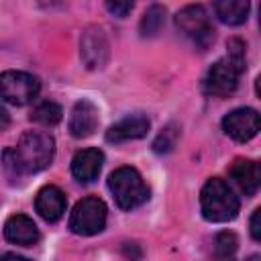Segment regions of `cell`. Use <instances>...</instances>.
<instances>
[{"label":"cell","mask_w":261,"mask_h":261,"mask_svg":"<svg viewBox=\"0 0 261 261\" xmlns=\"http://www.w3.org/2000/svg\"><path fill=\"white\" fill-rule=\"evenodd\" d=\"M222 128L239 143L251 141L259 133V114L253 108H234L222 118Z\"/></svg>","instance_id":"9"},{"label":"cell","mask_w":261,"mask_h":261,"mask_svg":"<svg viewBox=\"0 0 261 261\" xmlns=\"http://www.w3.org/2000/svg\"><path fill=\"white\" fill-rule=\"evenodd\" d=\"M149 130V118L143 114H130L124 116L122 120L114 122L106 130V141L108 143H124V141H135L143 139Z\"/></svg>","instance_id":"12"},{"label":"cell","mask_w":261,"mask_h":261,"mask_svg":"<svg viewBox=\"0 0 261 261\" xmlns=\"http://www.w3.org/2000/svg\"><path fill=\"white\" fill-rule=\"evenodd\" d=\"M202 216L210 222H228L239 212V198L220 177H210L200 192Z\"/></svg>","instance_id":"2"},{"label":"cell","mask_w":261,"mask_h":261,"mask_svg":"<svg viewBox=\"0 0 261 261\" xmlns=\"http://www.w3.org/2000/svg\"><path fill=\"white\" fill-rule=\"evenodd\" d=\"M98 128V108L90 100L75 102L69 116V133L75 139H86Z\"/></svg>","instance_id":"14"},{"label":"cell","mask_w":261,"mask_h":261,"mask_svg":"<svg viewBox=\"0 0 261 261\" xmlns=\"http://www.w3.org/2000/svg\"><path fill=\"white\" fill-rule=\"evenodd\" d=\"M249 2H243V0H220V2H214V12L218 16L220 22L228 24V27H239L247 20L249 16Z\"/></svg>","instance_id":"16"},{"label":"cell","mask_w":261,"mask_h":261,"mask_svg":"<svg viewBox=\"0 0 261 261\" xmlns=\"http://www.w3.org/2000/svg\"><path fill=\"white\" fill-rule=\"evenodd\" d=\"M102 165H104V153L100 149H94V147L82 149L71 159V173L77 181L90 184L98 177Z\"/></svg>","instance_id":"11"},{"label":"cell","mask_w":261,"mask_h":261,"mask_svg":"<svg viewBox=\"0 0 261 261\" xmlns=\"http://www.w3.org/2000/svg\"><path fill=\"white\" fill-rule=\"evenodd\" d=\"M226 49H228V53H226V59L228 61H232L241 71H245V43L241 41V39H230L228 43H226Z\"/></svg>","instance_id":"21"},{"label":"cell","mask_w":261,"mask_h":261,"mask_svg":"<svg viewBox=\"0 0 261 261\" xmlns=\"http://www.w3.org/2000/svg\"><path fill=\"white\" fill-rule=\"evenodd\" d=\"M8 124H10V116H8V112L0 106V130H4Z\"/></svg>","instance_id":"24"},{"label":"cell","mask_w":261,"mask_h":261,"mask_svg":"<svg viewBox=\"0 0 261 261\" xmlns=\"http://www.w3.org/2000/svg\"><path fill=\"white\" fill-rule=\"evenodd\" d=\"M106 10L118 18H124L133 10V2H106Z\"/></svg>","instance_id":"22"},{"label":"cell","mask_w":261,"mask_h":261,"mask_svg":"<svg viewBox=\"0 0 261 261\" xmlns=\"http://www.w3.org/2000/svg\"><path fill=\"white\" fill-rule=\"evenodd\" d=\"M228 175L232 184L245 194V196H255L261 184V171L259 163L253 159H234L228 167Z\"/></svg>","instance_id":"10"},{"label":"cell","mask_w":261,"mask_h":261,"mask_svg":"<svg viewBox=\"0 0 261 261\" xmlns=\"http://www.w3.org/2000/svg\"><path fill=\"white\" fill-rule=\"evenodd\" d=\"M80 55L88 69H102L106 65L110 55V45L102 27L98 24L86 27L80 39Z\"/></svg>","instance_id":"7"},{"label":"cell","mask_w":261,"mask_h":261,"mask_svg":"<svg viewBox=\"0 0 261 261\" xmlns=\"http://www.w3.org/2000/svg\"><path fill=\"white\" fill-rule=\"evenodd\" d=\"M41 92V84L27 71H4L0 73V98L14 106L31 104Z\"/></svg>","instance_id":"6"},{"label":"cell","mask_w":261,"mask_h":261,"mask_svg":"<svg viewBox=\"0 0 261 261\" xmlns=\"http://www.w3.org/2000/svg\"><path fill=\"white\" fill-rule=\"evenodd\" d=\"M175 27L188 37L200 51H206L214 43V27L210 24L208 12L200 4H190L175 14Z\"/></svg>","instance_id":"4"},{"label":"cell","mask_w":261,"mask_h":261,"mask_svg":"<svg viewBox=\"0 0 261 261\" xmlns=\"http://www.w3.org/2000/svg\"><path fill=\"white\" fill-rule=\"evenodd\" d=\"M106 216H108V208L100 198L96 196L82 198L71 210L69 230L82 237L98 234L106 226Z\"/></svg>","instance_id":"5"},{"label":"cell","mask_w":261,"mask_h":261,"mask_svg":"<svg viewBox=\"0 0 261 261\" xmlns=\"http://www.w3.org/2000/svg\"><path fill=\"white\" fill-rule=\"evenodd\" d=\"M165 22V8L159 4H153L147 8V12L141 18V35L143 37H155Z\"/></svg>","instance_id":"17"},{"label":"cell","mask_w":261,"mask_h":261,"mask_svg":"<svg viewBox=\"0 0 261 261\" xmlns=\"http://www.w3.org/2000/svg\"><path fill=\"white\" fill-rule=\"evenodd\" d=\"M4 237L10 241V243H14V245H22V247H31V245H35L37 241H39V228H37V224L29 218V216H24V214H14V216H10L8 220H6V224H4Z\"/></svg>","instance_id":"15"},{"label":"cell","mask_w":261,"mask_h":261,"mask_svg":"<svg viewBox=\"0 0 261 261\" xmlns=\"http://www.w3.org/2000/svg\"><path fill=\"white\" fill-rule=\"evenodd\" d=\"M108 188L122 210H133L149 200V186L135 167H118L108 177Z\"/></svg>","instance_id":"3"},{"label":"cell","mask_w":261,"mask_h":261,"mask_svg":"<svg viewBox=\"0 0 261 261\" xmlns=\"http://www.w3.org/2000/svg\"><path fill=\"white\" fill-rule=\"evenodd\" d=\"M177 137H179V126L173 124V122H169V124H167L165 128H161V133L155 137V141H153V151L159 153V155L173 151V147H175V143H177Z\"/></svg>","instance_id":"20"},{"label":"cell","mask_w":261,"mask_h":261,"mask_svg":"<svg viewBox=\"0 0 261 261\" xmlns=\"http://www.w3.org/2000/svg\"><path fill=\"white\" fill-rule=\"evenodd\" d=\"M259 216H261V210L257 208L251 216V237L255 241H261V226H259Z\"/></svg>","instance_id":"23"},{"label":"cell","mask_w":261,"mask_h":261,"mask_svg":"<svg viewBox=\"0 0 261 261\" xmlns=\"http://www.w3.org/2000/svg\"><path fill=\"white\" fill-rule=\"evenodd\" d=\"M61 116H63L61 106L55 104V102H51V100L41 102V104L35 106L33 112H31V120H35V122H39V124H43V126H53V124H57V122L61 120Z\"/></svg>","instance_id":"18"},{"label":"cell","mask_w":261,"mask_h":261,"mask_svg":"<svg viewBox=\"0 0 261 261\" xmlns=\"http://www.w3.org/2000/svg\"><path fill=\"white\" fill-rule=\"evenodd\" d=\"M0 261H29L27 257H20V255H16V253H4L2 257H0Z\"/></svg>","instance_id":"25"},{"label":"cell","mask_w":261,"mask_h":261,"mask_svg":"<svg viewBox=\"0 0 261 261\" xmlns=\"http://www.w3.org/2000/svg\"><path fill=\"white\" fill-rule=\"evenodd\" d=\"M67 206L65 194L57 188V186H45L39 190L37 198H35V208L39 212V216L47 222H55L63 216Z\"/></svg>","instance_id":"13"},{"label":"cell","mask_w":261,"mask_h":261,"mask_svg":"<svg viewBox=\"0 0 261 261\" xmlns=\"http://www.w3.org/2000/svg\"><path fill=\"white\" fill-rule=\"evenodd\" d=\"M241 69L228 61L226 57L218 59L206 73L204 77V92L208 96H218V98H224L228 94H232L237 90V84H239V77H241Z\"/></svg>","instance_id":"8"},{"label":"cell","mask_w":261,"mask_h":261,"mask_svg":"<svg viewBox=\"0 0 261 261\" xmlns=\"http://www.w3.org/2000/svg\"><path fill=\"white\" fill-rule=\"evenodd\" d=\"M53 155L55 141L51 135L43 130H27L16 147H10L2 153V163L12 179H20L22 175L45 169L53 161Z\"/></svg>","instance_id":"1"},{"label":"cell","mask_w":261,"mask_h":261,"mask_svg":"<svg viewBox=\"0 0 261 261\" xmlns=\"http://www.w3.org/2000/svg\"><path fill=\"white\" fill-rule=\"evenodd\" d=\"M239 247V241H237V234L230 232V230H222L214 237V243H212V249H214V257L220 259V261H226L234 255Z\"/></svg>","instance_id":"19"}]
</instances>
